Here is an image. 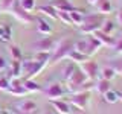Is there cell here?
Returning a JSON list of instances; mask_svg holds the SVG:
<instances>
[{"label":"cell","instance_id":"6da1fadb","mask_svg":"<svg viewBox=\"0 0 122 114\" xmlns=\"http://www.w3.org/2000/svg\"><path fill=\"white\" fill-rule=\"evenodd\" d=\"M105 21V15L102 14H90V15H84V21L82 24L79 26L81 28V32L86 33V35H92L93 32H96L102 28Z\"/></svg>","mask_w":122,"mask_h":114},{"label":"cell","instance_id":"7a4b0ae2","mask_svg":"<svg viewBox=\"0 0 122 114\" xmlns=\"http://www.w3.org/2000/svg\"><path fill=\"white\" fill-rule=\"evenodd\" d=\"M73 46H75V41H72L70 38H63L61 41H58L55 44V49L51 53V61L49 62H58V61L67 58L69 53L73 50Z\"/></svg>","mask_w":122,"mask_h":114},{"label":"cell","instance_id":"3957f363","mask_svg":"<svg viewBox=\"0 0 122 114\" xmlns=\"http://www.w3.org/2000/svg\"><path fill=\"white\" fill-rule=\"evenodd\" d=\"M101 43L98 41V38L96 37H93V35H89V37H86L84 40H79V41H76L75 46H73V49L75 50H78V52H81L84 53L86 56H90L92 55H95L98 50H99V47H101Z\"/></svg>","mask_w":122,"mask_h":114},{"label":"cell","instance_id":"277c9868","mask_svg":"<svg viewBox=\"0 0 122 114\" xmlns=\"http://www.w3.org/2000/svg\"><path fill=\"white\" fill-rule=\"evenodd\" d=\"M47 66L46 62H37L34 59L21 61V75H25L26 79H34L43 71V68Z\"/></svg>","mask_w":122,"mask_h":114},{"label":"cell","instance_id":"5b68a950","mask_svg":"<svg viewBox=\"0 0 122 114\" xmlns=\"http://www.w3.org/2000/svg\"><path fill=\"white\" fill-rule=\"evenodd\" d=\"M66 81H67V91H70V93L73 94V93H78L79 87H81L86 81H89V79H87V76L79 70V67H76L73 70V73L69 76Z\"/></svg>","mask_w":122,"mask_h":114},{"label":"cell","instance_id":"8992f818","mask_svg":"<svg viewBox=\"0 0 122 114\" xmlns=\"http://www.w3.org/2000/svg\"><path fill=\"white\" fill-rule=\"evenodd\" d=\"M89 100H90V91H82V93H73L69 97V104L78 109L86 111L89 106Z\"/></svg>","mask_w":122,"mask_h":114},{"label":"cell","instance_id":"52a82bcc","mask_svg":"<svg viewBox=\"0 0 122 114\" xmlns=\"http://www.w3.org/2000/svg\"><path fill=\"white\" fill-rule=\"evenodd\" d=\"M79 70H81L82 73L87 76V79H90V81H95L99 75V67H98L96 61H93V59H87V61H84V62H81L79 64Z\"/></svg>","mask_w":122,"mask_h":114},{"label":"cell","instance_id":"ba28073f","mask_svg":"<svg viewBox=\"0 0 122 114\" xmlns=\"http://www.w3.org/2000/svg\"><path fill=\"white\" fill-rule=\"evenodd\" d=\"M11 14L15 17V20H18L21 23V24H30V23L34 21V17L30 15V12H28V11H25L23 8L18 5V2L15 3V5L11 8V11H9Z\"/></svg>","mask_w":122,"mask_h":114},{"label":"cell","instance_id":"9c48e42d","mask_svg":"<svg viewBox=\"0 0 122 114\" xmlns=\"http://www.w3.org/2000/svg\"><path fill=\"white\" fill-rule=\"evenodd\" d=\"M41 91L46 94V97H47L49 100H56V99H61V97L64 96V93H66L64 87L61 85L60 82H53V84L47 85L44 90H41Z\"/></svg>","mask_w":122,"mask_h":114},{"label":"cell","instance_id":"30bf717a","mask_svg":"<svg viewBox=\"0 0 122 114\" xmlns=\"http://www.w3.org/2000/svg\"><path fill=\"white\" fill-rule=\"evenodd\" d=\"M55 40H52L51 37L44 35L43 38H40V40H37L35 43L32 44V49L35 52H49L52 53V50L55 49Z\"/></svg>","mask_w":122,"mask_h":114},{"label":"cell","instance_id":"8fae6325","mask_svg":"<svg viewBox=\"0 0 122 114\" xmlns=\"http://www.w3.org/2000/svg\"><path fill=\"white\" fill-rule=\"evenodd\" d=\"M8 93L12 94V96H26L28 94V90L23 87V82H20V79L18 78H11L9 79V87H8Z\"/></svg>","mask_w":122,"mask_h":114},{"label":"cell","instance_id":"7c38bea8","mask_svg":"<svg viewBox=\"0 0 122 114\" xmlns=\"http://www.w3.org/2000/svg\"><path fill=\"white\" fill-rule=\"evenodd\" d=\"M92 35H93V37H96L99 43H101L102 46H107V47H113V46H114V41H116V40H114V38H113L112 35H108V33L102 32L101 29L96 30V32H93Z\"/></svg>","mask_w":122,"mask_h":114},{"label":"cell","instance_id":"4fadbf2b","mask_svg":"<svg viewBox=\"0 0 122 114\" xmlns=\"http://www.w3.org/2000/svg\"><path fill=\"white\" fill-rule=\"evenodd\" d=\"M17 109L20 113H25V114H32V113H35V109H37V104L34 100L26 99V100H21V102L17 104Z\"/></svg>","mask_w":122,"mask_h":114},{"label":"cell","instance_id":"5bb4252c","mask_svg":"<svg viewBox=\"0 0 122 114\" xmlns=\"http://www.w3.org/2000/svg\"><path fill=\"white\" fill-rule=\"evenodd\" d=\"M51 6H53L56 11H64V12H70V11L78 9V8L72 6V3L69 0H52Z\"/></svg>","mask_w":122,"mask_h":114},{"label":"cell","instance_id":"9a60e30c","mask_svg":"<svg viewBox=\"0 0 122 114\" xmlns=\"http://www.w3.org/2000/svg\"><path fill=\"white\" fill-rule=\"evenodd\" d=\"M52 105L60 114H70V104L66 102V100L56 99V100H52Z\"/></svg>","mask_w":122,"mask_h":114},{"label":"cell","instance_id":"2e32d148","mask_svg":"<svg viewBox=\"0 0 122 114\" xmlns=\"http://www.w3.org/2000/svg\"><path fill=\"white\" fill-rule=\"evenodd\" d=\"M95 6H96L98 12L102 14V15L112 12V0H98Z\"/></svg>","mask_w":122,"mask_h":114},{"label":"cell","instance_id":"e0dca14e","mask_svg":"<svg viewBox=\"0 0 122 114\" xmlns=\"http://www.w3.org/2000/svg\"><path fill=\"white\" fill-rule=\"evenodd\" d=\"M37 28H38V32L43 33V35H51L52 33V26L49 24L46 20H43V18H38L37 20Z\"/></svg>","mask_w":122,"mask_h":114},{"label":"cell","instance_id":"ac0fdd59","mask_svg":"<svg viewBox=\"0 0 122 114\" xmlns=\"http://www.w3.org/2000/svg\"><path fill=\"white\" fill-rule=\"evenodd\" d=\"M69 59L72 61V62H76V64H81V62H84V61H87L89 59V56H86L84 53H81V52H78V50H72L70 53H69V56H67Z\"/></svg>","mask_w":122,"mask_h":114},{"label":"cell","instance_id":"d6986e66","mask_svg":"<svg viewBox=\"0 0 122 114\" xmlns=\"http://www.w3.org/2000/svg\"><path fill=\"white\" fill-rule=\"evenodd\" d=\"M102 96H104L105 102H108V104H116V102L121 99V93H117V91H114V90L110 88L108 91H105Z\"/></svg>","mask_w":122,"mask_h":114},{"label":"cell","instance_id":"ffe728a7","mask_svg":"<svg viewBox=\"0 0 122 114\" xmlns=\"http://www.w3.org/2000/svg\"><path fill=\"white\" fill-rule=\"evenodd\" d=\"M23 87L28 90V93H38V91H41V87L38 85V84L34 81V79H25Z\"/></svg>","mask_w":122,"mask_h":114},{"label":"cell","instance_id":"44dd1931","mask_svg":"<svg viewBox=\"0 0 122 114\" xmlns=\"http://www.w3.org/2000/svg\"><path fill=\"white\" fill-rule=\"evenodd\" d=\"M70 18H72V23L75 26H81L82 21H84V15H82V11L81 9H75V11H70Z\"/></svg>","mask_w":122,"mask_h":114},{"label":"cell","instance_id":"7402d4cb","mask_svg":"<svg viewBox=\"0 0 122 114\" xmlns=\"http://www.w3.org/2000/svg\"><path fill=\"white\" fill-rule=\"evenodd\" d=\"M38 12H41V14H44V15H47V17H51V18H53V20H56V9L53 6H51V5H46V6H40L38 8Z\"/></svg>","mask_w":122,"mask_h":114},{"label":"cell","instance_id":"603a6c76","mask_svg":"<svg viewBox=\"0 0 122 114\" xmlns=\"http://www.w3.org/2000/svg\"><path fill=\"white\" fill-rule=\"evenodd\" d=\"M95 88H96V91L99 94H104L105 91L110 90V81H107V79H99V81L96 82V85H95Z\"/></svg>","mask_w":122,"mask_h":114},{"label":"cell","instance_id":"cb8c5ba5","mask_svg":"<svg viewBox=\"0 0 122 114\" xmlns=\"http://www.w3.org/2000/svg\"><path fill=\"white\" fill-rule=\"evenodd\" d=\"M21 75V61H12L11 64V78H20Z\"/></svg>","mask_w":122,"mask_h":114},{"label":"cell","instance_id":"d4e9b609","mask_svg":"<svg viewBox=\"0 0 122 114\" xmlns=\"http://www.w3.org/2000/svg\"><path fill=\"white\" fill-rule=\"evenodd\" d=\"M18 0H0V12H9Z\"/></svg>","mask_w":122,"mask_h":114},{"label":"cell","instance_id":"484cf974","mask_svg":"<svg viewBox=\"0 0 122 114\" xmlns=\"http://www.w3.org/2000/svg\"><path fill=\"white\" fill-rule=\"evenodd\" d=\"M18 5H20L25 11L30 12V11L35 9V0H18Z\"/></svg>","mask_w":122,"mask_h":114},{"label":"cell","instance_id":"4316f807","mask_svg":"<svg viewBox=\"0 0 122 114\" xmlns=\"http://www.w3.org/2000/svg\"><path fill=\"white\" fill-rule=\"evenodd\" d=\"M9 53L12 61H21V50L17 46H9Z\"/></svg>","mask_w":122,"mask_h":114},{"label":"cell","instance_id":"83f0119b","mask_svg":"<svg viewBox=\"0 0 122 114\" xmlns=\"http://www.w3.org/2000/svg\"><path fill=\"white\" fill-rule=\"evenodd\" d=\"M56 17H58V20H61L64 24H73V23H72V18H70V14H69V12H64V11H56Z\"/></svg>","mask_w":122,"mask_h":114},{"label":"cell","instance_id":"f1b7e54d","mask_svg":"<svg viewBox=\"0 0 122 114\" xmlns=\"http://www.w3.org/2000/svg\"><path fill=\"white\" fill-rule=\"evenodd\" d=\"M101 75H102V79H107V81H112V79L116 76V71H114V68L113 67H105L104 70L101 71Z\"/></svg>","mask_w":122,"mask_h":114},{"label":"cell","instance_id":"f546056e","mask_svg":"<svg viewBox=\"0 0 122 114\" xmlns=\"http://www.w3.org/2000/svg\"><path fill=\"white\" fill-rule=\"evenodd\" d=\"M0 40L3 41H9L11 40V28L9 26H2L0 28Z\"/></svg>","mask_w":122,"mask_h":114},{"label":"cell","instance_id":"4dcf8cb0","mask_svg":"<svg viewBox=\"0 0 122 114\" xmlns=\"http://www.w3.org/2000/svg\"><path fill=\"white\" fill-rule=\"evenodd\" d=\"M101 30H102V32H105V33H108V35H112V32L114 30V23L105 20L104 24H102V28H101Z\"/></svg>","mask_w":122,"mask_h":114},{"label":"cell","instance_id":"1f68e13d","mask_svg":"<svg viewBox=\"0 0 122 114\" xmlns=\"http://www.w3.org/2000/svg\"><path fill=\"white\" fill-rule=\"evenodd\" d=\"M8 87H9V79H8L6 76H0V90L6 91Z\"/></svg>","mask_w":122,"mask_h":114},{"label":"cell","instance_id":"d6a6232c","mask_svg":"<svg viewBox=\"0 0 122 114\" xmlns=\"http://www.w3.org/2000/svg\"><path fill=\"white\" fill-rule=\"evenodd\" d=\"M76 68V66H73V64H70V66H67V67H64V79H67L69 76H70L72 73H73V70Z\"/></svg>","mask_w":122,"mask_h":114},{"label":"cell","instance_id":"836d02e7","mask_svg":"<svg viewBox=\"0 0 122 114\" xmlns=\"http://www.w3.org/2000/svg\"><path fill=\"white\" fill-rule=\"evenodd\" d=\"M112 67L114 68V71H116V75H122V59L116 61V62H114Z\"/></svg>","mask_w":122,"mask_h":114},{"label":"cell","instance_id":"e575fe53","mask_svg":"<svg viewBox=\"0 0 122 114\" xmlns=\"http://www.w3.org/2000/svg\"><path fill=\"white\" fill-rule=\"evenodd\" d=\"M113 49H114V52H116V53H122V37L117 41H114Z\"/></svg>","mask_w":122,"mask_h":114},{"label":"cell","instance_id":"d590c367","mask_svg":"<svg viewBox=\"0 0 122 114\" xmlns=\"http://www.w3.org/2000/svg\"><path fill=\"white\" fill-rule=\"evenodd\" d=\"M6 67H8V64H6V59L3 58V56H0V71H3Z\"/></svg>","mask_w":122,"mask_h":114},{"label":"cell","instance_id":"8d00e7d4","mask_svg":"<svg viewBox=\"0 0 122 114\" xmlns=\"http://www.w3.org/2000/svg\"><path fill=\"white\" fill-rule=\"evenodd\" d=\"M117 23H119V26H122V11H119V14H117Z\"/></svg>","mask_w":122,"mask_h":114},{"label":"cell","instance_id":"74e56055","mask_svg":"<svg viewBox=\"0 0 122 114\" xmlns=\"http://www.w3.org/2000/svg\"><path fill=\"white\" fill-rule=\"evenodd\" d=\"M96 2H98V0H87V3H89V5H96Z\"/></svg>","mask_w":122,"mask_h":114},{"label":"cell","instance_id":"f35d334b","mask_svg":"<svg viewBox=\"0 0 122 114\" xmlns=\"http://www.w3.org/2000/svg\"><path fill=\"white\" fill-rule=\"evenodd\" d=\"M119 100H122V93H121V99H119Z\"/></svg>","mask_w":122,"mask_h":114},{"label":"cell","instance_id":"ab89813d","mask_svg":"<svg viewBox=\"0 0 122 114\" xmlns=\"http://www.w3.org/2000/svg\"><path fill=\"white\" fill-rule=\"evenodd\" d=\"M46 114H52V113H46Z\"/></svg>","mask_w":122,"mask_h":114},{"label":"cell","instance_id":"60d3db41","mask_svg":"<svg viewBox=\"0 0 122 114\" xmlns=\"http://www.w3.org/2000/svg\"><path fill=\"white\" fill-rule=\"evenodd\" d=\"M0 114H2V109H0Z\"/></svg>","mask_w":122,"mask_h":114},{"label":"cell","instance_id":"b9f144b4","mask_svg":"<svg viewBox=\"0 0 122 114\" xmlns=\"http://www.w3.org/2000/svg\"><path fill=\"white\" fill-rule=\"evenodd\" d=\"M121 11H122V6H121Z\"/></svg>","mask_w":122,"mask_h":114},{"label":"cell","instance_id":"7bdbcfd3","mask_svg":"<svg viewBox=\"0 0 122 114\" xmlns=\"http://www.w3.org/2000/svg\"><path fill=\"white\" fill-rule=\"evenodd\" d=\"M121 2H122V0H121Z\"/></svg>","mask_w":122,"mask_h":114}]
</instances>
